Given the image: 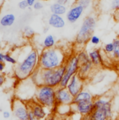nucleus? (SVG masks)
<instances>
[{"label":"nucleus","instance_id":"35","mask_svg":"<svg viewBox=\"0 0 119 120\" xmlns=\"http://www.w3.org/2000/svg\"><path fill=\"white\" fill-rule=\"evenodd\" d=\"M25 1L28 3V4H29V7L33 6V5L34 4V3L36 1V0H25Z\"/></svg>","mask_w":119,"mask_h":120},{"label":"nucleus","instance_id":"20","mask_svg":"<svg viewBox=\"0 0 119 120\" xmlns=\"http://www.w3.org/2000/svg\"><path fill=\"white\" fill-rule=\"evenodd\" d=\"M56 45V39L55 37L53 34H48L46 35L42 42V46L43 49H52L55 47Z\"/></svg>","mask_w":119,"mask_h":120},{"label":"nucleus","instance_id":"40","mask_svg":"<svg viewBox=\"0 0 119 120\" xmlns=\"http://www.w3.org/2000/svg\"><path fill=\"white\" fill-rule=\"evenodd\" d=\"M4 2V0H0V9L2 7V5H3Z\"/></svg>","mask_w":119,"mask_h":120},{"label":"nucleus","instance_id":"17","mask_svg":"<svg viewBox=\"0 0 119 120\" xmlns=\"http://www.w3.org/2000/svg\"><path fill=\"white\" fill-rule=\"evenodd\" d=\"M94 97L92 94L86 90H82L75 97H74V103H76L81 101H94Z\"/></svg>","mask_w":119,"mask_h":120},{"label":"nucleus","instance_id":"31","mask_svg":"<svg viewBox=\"0 0 119 120\" xmlns=\"http://www.w3.org/2000/svg\"><path fill=\"white\" fill-rule=\"evenodd\" d=\"M112 8L114 10H119V0H112Z\"/></svg>","mask_w":119,"mask_h":120},{"label":"nucleus","instance_id":"25","mask_svg":"<svg viewBox=\"0 0 119 120\" xmlns=\"http://www.w3.org/2000/svg\"><path fill=\"white\" fill-rule=\"evenodd\" d=\"M114 45V51L112 53V56L116 59L119 60V37L115 39L113 41Z\"/></svg>","mask_w":119,"mask_h":120},{"label":"nucleus","instance_id":"26","mask_svg":"<svg viewBox=\"0 0 119 120\" xmlns=\"http://www.w3.org/2000/svg\"><path fill=\"white\" fill-rule=\"evenodd\" d=\"M104 51L107 54H112L114 51V45L113 42H109L104 46Z\"/></svg>","mask_w":119,"mask_h":120},{"label":"nucleus","instance_id":"18","mask_svg":"<svg viewBox=\"0 0 119 120\" xmlns=\"http://www.w3.org/2000/svg\"><path fill=\"white\" fill-rule=\"evenodd\" d=\"M50 11L51 13L56 14L59 15H63L67 13V8L65 5H62L58 2H55L52 4L50 6Z\"/></svg>","mask_w":119,"mask_h":120},{"label":"nucleus","instance_id":"28","mask_svg":"<svg viewBox=\"0 0 119 120\" xmlns=\"http://www.w3.org/2000/svg\"><path fill=\"white\" fill-rule=\"evenodd\" d=\"M90 42L93 45L97 46V45L100 44V38L97 35H93L90 39Z\"/></svg>","mask_w":119,"mask_h":120},{"label":"nucleus","instance_id":"5","mask_svg":"<svg viewBox=\"0 0 119 120\" xmlns=\"http://www.w3.org/2000/svg\"><path fill=\"white\" fill-rule=\"evenodd\" d=\"M96 19L93 15L86 16L81 25L76 37V42L79 45H84L90 41L96 27Z\"/></svg>","mask_w":119,"mask_h":120},{"label":"nucleus","instance_id":"13","mask_svg":"<svg viewBox=\"0 0 119 120\" xmlns=\"http://www.w3.org/2000/svg\"><path fill=\"white\" fill-rule=\"evenodd\" d=\"M84 12V8L74 4L70 7L66 13V19L69 23H75L82 16Z\"/></svg>","mask_w":119,"mask_h":120},{"label":"nucleus","instance_id":"36","mask_svg":"<svg viewBox=\"0 0 119 120\" xmlns=\"http://www.w3.org/2000/svg\"><path fill=\"white\" fill-rule=\"evenodd\" d=\"M29 120H36V119L34 117L32 112L30 110H29Z\"/></svg>","mask_w":119,"mask_h":120},{"label":"nucleus","instance_id":"11","mask_svg":"<svg viewBox=\"0 0 119 120\" xmlns=\"http://www.w3.org/2000/svg\"><path fill=\"white\" fill-rule=\"evenodd\" d=\"M57 105H72L74 103V97L71 95L66 87L56 89Z\"/></svg>","mask_w":119,"mask_h":120},{"label":"nucleus","instance_id":"44","mask_svg":"<svg viewBox=\"0 0 119 120\" xmlns=\"http://www.w3.org/2000/svg\"><path fill=\"white\" fill-rule=\"evenodd\" d=\"M41 1H48V0H41Z\"/></svg>","mask_w":119,"mask_h":120},{"label":"nucleus","instance_id":"43","mask_svg":"<svg viewBox=\"0 0 119 120\" xmlns=\"http://www.w3.org/2000/svg\"><path fill=\"white\" fill-rule=\"evenodd\" d=\"M48 30V27H46L44 29V32H47V31Z\"/></svg>","mask_w":119,"mask_h":120},{"label":"nucleus","instance_id":"27","mask_svg":"<svg viewBox=\"0 0 119 120\" xmlns=\"http://www.w3.org/2000/svg\"><path fill=\"white\" fill-rule=\"evenodd\" d=\"M4 62L11 63L12 65L17 64V60L14 57H13L11 55H10L9 53H5L4 54Z\"/></svg>","mask_w":119,"mask_h":120},{"label":"nucleus","instance_id":"4","mask_svg":"<svg viewBox=\"0 0 119 120\" xmlns=\"http://www.w3.org/2000/svg\"><path fill=\"white\" fill-rule=\"evenodd\" d=\"M35 101L53 111L57 108L56 89L46 85L37 86L35 92Z\"/></svg>","mask_w":119,"mask_h":120},{"label":"nucleus","instance_id":"41","mask_svg":"<svg viewBox=\"0 0 119 120\" xmlns=\"http://www.w3.org/2000/svg\"><path fill=\"white\" fill-rule=\"evenodd\" d=\"M82 120H91L89 118V117H83Z\"/></svg>","mask_w":119,"mask_h":120},{"label":"nucleus","instance_id":"16","mask_svg":"<svg viewBox=\"0 0 119 120\" xmlns=\"http://www.w3.org/2000/svg\"><path fill=\"white\" fill-rule=\"evenodd\" d=\"M94 68V65H93L91 61L85 63H82L80 64L79 66V72L78 75L83 79H86L90 74L91 71L93 70Z\"/></svg>","mask_w":119,"mask_h":120},{"label":"nucleus","instance_id":"22","mask_svg":"<svg viewBox=\"0 0 119 120\" xmlns=\"http://www.w3.org/2000/svg\"><path fill=\"white\" fill-rule=\"evenodd\" d=\"M76 56H77L78 60L79 61V64H82V63H85L90 61L88 53L86 52V51H79L76 54Z\"/></svg>","mask_w":119,"mask_h":120},{"label":"nucleus","instance_id":"14","mask_svg":"<svg viewBox=\"0 0 119 120\" xmlns=\"http://www.w3.org/2000/svg\"><path fill=\"white\" fill-rule=\"evenodd\" d=\"M48 25L55 29H62L65 26L66 22L62 15L51 13L48 19Z\"/></svg>","mask_w":119,"mask_h":120},{"label":"nucleus","instance_id":"9","mask_svg":"<svg viewBox=\"0 0 119 120\" xmlns=\"http://www.w3.org/2000/svg\"><path fill=\"white\" fill-rule=\"evenodd\" d=\"M29 110L32 112L34 117L38 120H46L50 113L49 112V109L43 107L41 104L38 103L36 101L30 102L27 103Z\"/></svg>","mask_w":119,"mask_h":120},{"label":"nucleus","instance_id":"12","mask_svg":"<svg viewBox=\"0 0 119 120\" xmlns=\"http://www.w3.org/2000/svg\"><path fill=\"white\" fill-rule=\"evenodd\" d=\"M84 79H83L78 74L72 77L69 82L67 89L73 97H75L82 90H83Z\"/></svg>","mask_w":119,"mask_h":120},{"label":"nucleus","instance_id":"37","mask_svg":"<svg viewBox=\"0 0 119 120\" xmlns=\"http://www.w3.org/2000/svg\"><path fill=\"white\" fill-rule=\"evenodd\" d=\"M5 69V64L4 63L0 62V72H3Z\"/></svg>","mask_w":119,"mask_h":120},{"label":"nucleus","instance_id":"10","mask_svg":"<svg viewBox=\"0 0 119 120\" xmlns=\"http://www.w3.org/2000/svg\"><path fill=\"white\" fill-rule=\"evenodd\" d=\"M94 101H81L72 105V109L79 114L83 117H89L94 110Z\"/></svg>","mask_w":119,"mask_h":120},{"label":"nucleus","instance_id":"1","mask_svg":"<svg viewBox=\"0 0 119 120\" xmlns=\"http://www.w3.org/2000/svg\"><path fill=\"white\" fill-rule=\"evenodd\" d=\"M65 71V64L53 70H46L39 68L30 78L36 86L46 85L57 89L60 87Z\"/></svg>","mask_w":119,"mask_h":120},{"label":"nucleus","instance_id":"15","mask_svg":"<svg viewBox=\"0 0 119 120\" xmlns=\"http://www.w3.org/2000/svg\"><path fill=\"white\" fill-rule=\"evenodd\" d=\"M88 55L94 67H100L103 64V58L100 49H94L88 52Z\"/></svg>","mask_w":119,"mask_h":120},{"label":"nucleus","instance_id":"24","mask_svg":"<svg viewBox=\"0 0 119 120\" xmlns=\"http://www.w3.org/2000/svg\"><path fill=\"white\" fill-rule=\"evenodd\" d=\"M93 3V0H76L75 4L77 5H79L82 8H84V10L88 8Z\"/></svg>","mask_w":119,"mask_h":120},{"label":"nucleus","instance_id":"29","mask_svg":"<svg viewBox=\"0 0 119 120\" xmlns=\"http://www.w3.org/2000/svg\"><path fill=\"white\" fill-rule=\"evenodd\" d=\"M18 7H19L20 9H22V10H25V9H26V8H27L29 7L28 3H27L25 0H22V1H20L18 3Z\"/></svg>","mask_w":119,"mask_h":120},{"label":"nucleus","instance_id":"19","mask_svg":"<svg viewBox=\"0 0 119 120\" xmlns=\"http://www.w3.org/2000/svg\"><path fill=\"white\" fill-rule=\"evenodd\" d=\"M15 21V16L13 13H7L0 18V25L2 27H11Z\"/></svg>","mask_w":119,"mask_h":120},{"label":"nucleus","instance_id":"30","mask_svg":"<svg viewBox=\"0 0 119 120\" xmlns=\"http://www.w3.org/2000/svg\"><path fill=\"white\" fill-rule=\"evenodd\" d=\"M33 8L34 9V10H36V11H39V10H41L42 8H43V4L41 2V1H36L35 3H34V4L33 5Z\"/></svg>","mask_w":119,"mask_h":120},{"label":"nucleus","instance_id":"33","mask_svg":"<svg viewBox=\"0 0 119 120\" xmlns=\"http://www.w3.org/2000/svg\"><path fill=\"white\" fill-rule=\"evenodd\" d=\"M70 1L71 0H56V2H58V3H59V4H62V5L66 6V5H67V4H69L70 3Z\"/></svg>","mask_w":119,"mask_h":120},{"label":"nucleus","instance_id":"23","mask_svg":"<svg viewBox=\"0 0 119 120\" xmlns=\"http://www.w3.org/2000/svg\"><path fill=\"white\" fill-rule=\"evenodd\" d=\"M35 34V32L34 30L29 26H26L24 27L23 29V35L25 37L27 38V39H31L32 38Z\"/></svg>","mask_w":119,"mask_h":120},{"label":"nucleus","instance_id":"46","mask_svg":"<svg viewBox=\"0 0 119 120\" xmlns=\"http://www.w3.org/2000/svg\"><path fill=\"white\" fill-rule=\"evenodd\" d=\"M1 40H0V44H1Z\"/></svg>","mask_w":119,"mask_h":120},{"label":"nucleus","instance_id":"7","mask_svg":"<svg viewBox=\"0 0 119 120\" xmlns=\"http://www.w3.org/2000/svg\"><path fill=\"white\" fill-rule=\"evenodd\" d=\"M12 112L17 120H29V108L27 103L19 98H14L12 101Z\"/></svg>","mask_w":119,"mask_h":120},{"label":"nucleus","instance_id":"34","mask_svg":"<svg viewBox=\"0 0 119 120\" xmlns=\"http://www.w3.org/2000/svg\"><path fill=\"white\" fill-rule=\"evenodd\" d=\"M4 82H5V77H4V76L2 74H0V86L4 84Z\"/></svg>","mask_w":119,"mask_h":120},{"label":"nucleus","instance_id":"42","mask_svg":"<svg viewBox=\"0 0 119 120\" xmlns=\"http://www.w3.org/2000/svg\"><path fill=\"white\" fill-rule=\"evenodd\" d=\"M55 120H68V119H67V118H63V117H62V118H59V119H56V118H55Z\"/></svg>","mask_w":119,"mask_h":120},{"label":"nucleus","instance_id":"3","mask_svg":"<svg viewBox=\"0 0 119 120\" xmlns=\"http://www.w3.org/2000/svg\"><path fill=\"white\" fill-rule=\"evenodd\" d=\"M67 60L63 51L58 48L43 49L39 53V68L46 70L56 69L65 64Z\"/></svg>","mask_w":119,"mask_h":120},{"label":"nucleus","instance_id":"2","mask_svg":"<svg viewBox=\"0 0 119 120\" xmlns=\"http://www.w3.org/2000/svg\"><path fill=\"white\" fill-rule=\"evenodd\" d=\"M39 53L36 49H31L15 68V75L20 80L30 77L39 68Z\"/></svg>","mask_w":119,"mask_h":120},{"label":"nucleus","instance_id":"39","mask_svg":"<svg viewBox=\"0 0 119 120\" xmlns=\"http://www.w3.org/2000/svg\"><path fill=\"white\" fill-rule=\"evenodd\" d=\"M55 120V116L53 115H49L48 116V117L46 119V120Z\"/></svg>","mask_w":119,"mask_h":120},{"label":"nucleus","instance_id":"32","mask_svg":"<svg viewBox=\"0 0 119 120\" xmlns=\"http://www.w3.org/2000/svg\"><path fill=\"white\" fill-rule=\"evenodd\" d=\"M2 115H3V117L4 119H9L11 116V112L7 111V110H5V111H3L2 112Z\"/></svg>","mask_w":119,"mask_h":120},{"label":"nucleus","instance_id":"8","mask_svg":"<svg viewBox=\"0 0 119 120\" xmlns=\"http://www.w3.org/2000/svg\"><path fill=\"white\" fill-rule=\"evenodd\" d=\"M93 104L94 109H97L103 111L106 114L109 120H112L113 117L112 104L109 98L105 97H98L94 98Z\"/></svg>","mask_w":119,"mask_h":120},{"label":"nucleus","instance_id":"45","mask_svg":"<svg viewBox=\"0 0 119 120\" xmlns=\"http://www.w3.org/2000/svg\"><path fill=\"white\" fill-rule=\"evenodd\" d=\"M0 112H2V110H1V108H0Z\"/></svg>","mask_w":119,"mask_h":120},{"label":"nucleus","instance_id":"21","mask_svg":"<svg viewBox=\"0 0 119 120\" xmlns=\"http://www.w3.org/2000/svg\"><path fill=\"white\" fill-rule=\"evenodd\" d=\"M89 118L91 120H109L103 111L97 109H94Z\"/></svg>","mask_w":119,"mask_h":120},{"label":"nucleus","instance_id":"38","mask_svg":"<svg viewBox=\"0 0 119 120\" xmlns=\"http://www.w3.org/2000/svg\"><path fill=\"white\" fill-rule=\"evenodd\" d=\"M0 62L4 63V54L0 52Z\"/></svg>","mask_w":119,"mask_h":120},{"label":"nucleus","instance_id":"6","mask_svg":"<svg viewBox=\"0 0 119 120\" xmlns=\"http://www.w3.org/2000/svg\"><path fill=\"white\" fill-rule=\"evenodd\" d=\"M65 66L66 71L60 83V87H67L72 77L78 74L80 64L76 55H72L67 58L65 63Z\"/></svg>","mask_w":119,"mask_h":120}]
</instances>
